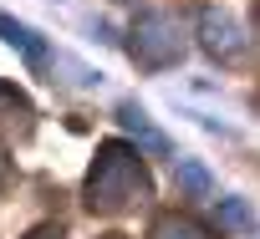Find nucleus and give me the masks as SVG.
<instances>
[{
    "label": "nucleus",
    "instance_id": "1",
    "mask_svg": "<svg viewBox=\"0 0 260 239\" xmlns=\"http://www.w3.org/2000/svg\"><path fill=\"white\" fill-rule=\"evenodd\" d=\"M148 193H153V183H148V168H143L138 148L107 138L97 148L92 168H87V209L92 214H122Z\"/></svg>",
    "mask_w": 260,
    "mask_h": 239
},
{
    "label": "nucleus",
    "instance_id": "2",
    "mask_svg": "<svg viewBox=\"0 0 260 239\" xmlns=\"http://www.w3.org/2000/svg\"><path fill=\"white\" fill-rule=\"evenodd\" d=\"M189 51V36H184V21L169 16V11H143L133 26H127V56H133L143 71H169L179 66Z\"/></svg>",
    "mask_w": 260,
    "mask_h": 239
},
{
    "label": "nucleus",
    "instance_id": "3",
    "mask_svg": "<svg viewBox=\"0 0 260 239\" xmlns=\"http://www.w3.org/2000/svg\"><path fill=\"white\" fill-rule=\"evenodd\" d=\"M199 46H204V56H214V61H240V51H245V26L235 21V11H224V6H204L199 11Z\"/></svg>",
    "mask_w": 260,
    "mask_h": 239
},
{
    "label": "nucleus",
    "instance_id": "4",
    "mask_svg": "<svg viewBox=\"0 0 260 239\" xmlns=\"http://www.w3.org/2000/svg\"><path fill=\"white\" fill-rule=\"evenodd\" d=\"M117 123L138 138V148H143V153H153V158H169V153H174V143L153 128V117H148L138 102H117Z\"/></svg>",
    "mask_w": 260,
    "mask_h": 239
},
{
    "label": "nucleus",
    "instance_id": "5",
    "mask_svg": "<svg viewBox=\"0 0 260 239\" xmlns=\"http://www.w3.org/2000/svg\"><path fill=\"white\" fill-rule=\"evenodd\" d=\"M0 41H6V46H16L31 66H46V56H51V46L26 26V21H16V16H0Z\"/></svg>",
    "mask_w": 260,
    "mask_h": 239
},
{
    "label": "nucleus",
    "instance_id": "6",
    "mask_svg": "<svg viewBox=\"0 0 260 239\" xmlns=\"http://www.w3.org/2000/svg\"><path fill=\"white\" fill-rule=\"evenodd\" d=\"M174 178H179V188H184L189 198H214V193H219L214 173H209L199 158H174Z\"/></svg>",
    "mask_w": 260,
    "mask_h": 239
},
{
    "label": "nucleus",
    "instance_id": "7",
    "mask_svg": "<svg viewBox=\"0 0 260 239\" xmlns=\"http://www.w3.org/2000/svg\"><path fill=\"white\" fill-rule=\"evenodd\" d=\"M148 239H214V234H209L204 224L184 219V214H158L153 229H148Z\"/></svg>",
    "mask_w": 260,
    "mask_h": 239
},
{
    "label": "nucleus",
    "instance_id": "8",
    "mask_svg": "<svg viewBox=\"0 0 260 239\" xmlns=\"http://www.w3.org/2000/svg\"><path fill=\"white\" fill-rule=\"evenodd\" d=\"M219 224L224 229H255V214L245 198H219Z\"/></svg>",
    "mask_w": 260,
    "mask_h": 239
},
{
    "label": "nucleus",
    "instance_id": "9",
    "mask_svg": "<svg viewBox=\"0 0 260 239\" xmlns=\"http://www.w3.org/2000/svg\"><path fill=\"white\" fill-rule=\"evenodd\" d=\"M16 112H21V117L31 112V102H26V92H21L16 82H0V117H16Z\"/></svg>",
    "mask_w": 260,
    "mask_h": 239
},
{
    "label": "nucleus",
    "instance_id": "10",
    "mask_svg": "<svg viewBox=\"0 0 260 239\" xmlns=\"http://www.w3.org/2000/svg\"><path fill=\"white\" fill-rule=\"evenodd\" d=\"M31 239H61V224H41V229H31Z\"/></svg>",
    "mask_w": 260,
    "mask_h": 239
},
{
    "label": "nucleus",
    "instance_id": "11",
    "mask_svg": "<svg viewBox=\"0 0 260 239\" xmlns=\"http://www.w3.org/2000/svg\"><path fill=\"white\" fill-rule=\"evenodd\" d=\"M6 173H11V163H6V148H0V183H6Z\"/></svg>",
    "mask_w": 260,
    "mask_h": 239
},
{
    "label": "nucleus",
    "instance_id": "12",
    "mask_svg": "<svg viewBox=\"0 0 260 239\" xmlns=\"http://www.w3.org/2000/svg\"><path fill=\"white\" fill-rule=\"evenodd\" d=\"M107 239H122V234H107Z\"/></svg>",
    "mask_w": 260,
    "mask_h": 239
},
{
    "label": "nucleus",
    "instance_id": "13",
    "mask_svg": "<svg viewBox=\"0 0 260 239\" xmlns=\"http://www.w3.org/2000/svg\"><path fill=\"white\" fill-rule=\"evenodd\" d=\"M255 239H260V229H255Z\"/></svg>",
    "mask_w": 260,
    "mask_h": 239
}]
</instances>
